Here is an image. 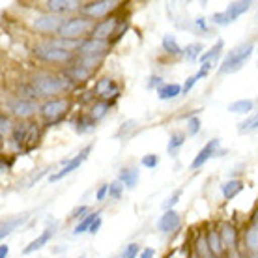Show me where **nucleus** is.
I'll return each instance as SVG.
<instances>
[{
    "instance_id": "1",
    "label": "nucleus",
    "mask_w": 258,
    "mask_h": 258,
    "mask_svg": "<svg viewBox=\"0 0 258 258\" xmlns=\"http://www.w3.org/2000/svg\"><path fill=\"white\" fill-rule=\"evenodd\" d=\"M71 81L66 75H58V73H38L36 77L30 81V86L34 90L36 97H49L64 94L71 88Z\"/></svg>"
},
{
    "instance_id": "2",
    "label": "nucleus",
    "mask_w": 258,
    "mask_h": 258,
    "mask_svg": "<svg viewBox=\"0 0 258 258\" xmlns=\"http://www.w3.org/2000/svg\"><path fill=\"white\" fill-rule=\"evenodd\" d=\"M252 51H254V43H252V41L239 43V45H236L234 49H230V51L226 52L225 58H223V62H221L219 73L226 75V73H236V71H239L245 66L247 60L251 58Z\"/></svg>"
},
{
    "instance_id": "3",
    "label": "nucleus",
    "mask_w": 258,
    "mask_h": 258,
    "mask_svg": "<svg viewBox=\"0 0 258 258\" xmlns=\"http://www.w3.org/2000/svg\"><path fill=\"white\" fill-rule=\"evenodd\" d=\"M39 141L38 123H19L12 133V146L17 152H32Z\"/></svg>"
},
{
    "instance_id": "4",
    "label": "nucleus",
    "mask_w": 258,
    "mask_h": 258,
    "mask_svg": "<svg viewBox=\"0 0 258 258\" xmlns=\"http://www.w3.org/2000/svg\"><path fill=\"white\" fill-rule=\"evenodd\" d=\"M94 26H96V21L88 19V17H68L64 19V25L60 26L58 30V38L66 39H83L84 36H88L94 32Z\"/></svg>"
},
{
    "instance_id": "5",
    "label": "nucleus",
    "mask_w": 258,
    "mask_h": 258,
    "mask_svg": "<svg viewBox=\"0 0 258 258\" xmlns=\"http://www.w3.org/2000/svg\"><path fill=\"white\" fill-rule=\"evenodd\" d=\"M70 109L71 101L68 97H52V99H47L45 103L39 107V114L49 125H54V123L64 120L66 114L70 112Z\"/></svg>"
},
{
    "instance_id": "6",
    "label": "nucleus",
    "mask_w": 258,
    "mask_h": 258,
    "mask_svg": "<svg viewBox=\"0 0 258 258\" xmlns=\"http://www.w3.org/2000/svg\"><path fill=\"white\" fill-rule=\"evenodd\" d=\"M34 54L36 58L43 60V62H51V64H71L75 54L68 51H62L58 47H54L51 41H43V43H38L34 47Z\"/></svg>"
},
{
    "instance_id": "7",
    "label": "nucleus",
    "mask_w": 258,
    "mask_h": 258,
    "mask_svg": "<svg viewBox=\"0 0 258 258\" xmlns=\"http://www.w3.org/2000/svg\"><path fill=\"white\" fill-rule=\"evenodd\" d=\"M92 148H94V144H88V146L81 150V152H79V154L75 155V157H71V159H64V161H62V165H64V167L60 168L58 172H54V174H52L51 178H49V181H58V180H62L64 176L71 174L73 170H77V168L81 167V165H83L84 161H86V157L90 155Z\"/></svg>"
},
{
    "instance_id": "8",
    "label": "nucleus",
    "mask_w": 258,
    "mask_h": 258,
    "mask_svg": "<svg viewBox=\"0 0 258 258\" xmlns=\"http://www.w3.org/2000/svg\"><path fill=\"white\" fill-rule=\"evenodd\" d=\"M8 110L12 112L13 116L21 118V120H25V118H30L32 114H36L39 110L38 103L32 101V99H25V97H13L8 101Z\"/></svg>"
},
{
    "instance_id": "9",
    "label": "nucleus",
    "mask_w": 258,
    "mask_h": 258,
    "mask_svg": "<svg viewBox=\"0 0 258 258\" xmlns=\"http://www.w3.org/2000/svg\"><path fill=\"white\" fill-rule=\"evenodd\" d=\"M110 49V41L105 39H94L88 38L83 41V45L79 49V56H92V58H103Z\"/></svg>"
},
{
    "instance_id": "10",
    "label": "nucleus",
    "mask_w": 258,
    "mask_h": 258,
    "mask_svg": "<svg viewBox=\"0 0 258 258\" xmlns=\"http://www.w3.org/2000/svg\"><path fill=\"white\" fill-rule=\"evenodd\" d=\"M116 4L118 2H112V0H96V2H88L81 6V13L88 19H99V17L109 15L116 8Z\"/></svg>"
},
{
    "instance_id": "11",
    "label": "nucleus",
    "mask_w": 258,
    "mask_h": 258,
    "mask_svg": "<svg viewBox=\"0 0 258 258\" xmlns=\"http://www.w3.org/2000/svg\"><path fill=\"white\" fill-rule=\"evenodd\" d=\"M219 146H221L219 139H212V141H208V144L200 150L199 154H197V157L193 159V163H191V170H199V168L204 167L212 157H215L217 154H223V152H219Z\"/></svg>"
},
{
    "instance_id": "12",
    "label": "nucleus",
    "mask_w": 258,
    "mask_h": 258,
    "mask_svg": "<svg viewBox=\"0 0 258 258\" xmlns=\"http://www.w3.org/2000/svg\"><path fill=\"white\" fill-rule=\"evenodd\" d=\"M62 25H64V19H62L60 15H52V13H49V15H39L32 23L34 28H36L38 32H43V34H51V32L58 34Z\"/></svg>"
},
{
    "instance_id": "13",
    "label": "nucleus",
    "mask_w": 258,
    "mask_h": 258,
    "mask_svg": "<svg viewBox=\"0 0 258 258\" xmlns=\"http://www.w3.org/2000/svg\"><path fill=\"white\" fill-rule=\"evenodd\" d=\"M118 25H120V21L114 19V17L105 19V21H99V23H96V26H94V32H92L90 38L110 41V36H116Z\"/></svg>"
},
{
    "instance_id": "14",
    "label": "nucleus",
    "mask_w": 258,
    "mask_h": 258,
    "mask_svg": "<svg viewBox=\"0 0 258 258\" xmlns=\"http://www.w3.org/2000/svg\"><path fill=\"white\" fill-rule=\"evenodd\" d=\"M180 225H181V217H180V213L174 212V210H167V212L159 217V221H157V228H159V232H163V234L174 232V230L180 228Z\"/></svg>"
},
{
    "instance_id": "15",
    "label": "nucleus",
    "mask_w": 258,
    "mask_h": 258,
    "mask_svg": "<svg viewBox=\"0 0 258 258\" xmlns=\"http://www.w3.org/2000/svg\"><path fill=\"white\" fill-rule=\"evenodd\" d=\"M81 4L75 2V0H49L47 2V10L52 15H62V13H71L79 10Z\"/></svg>"
},
{
    "instance_id": "16",
    "label": "nucleus",
    "mask_w": 258,
    "mask_h": 258,
    "mask_svg": "<svg viewBox=\"0 0 258 258\" xmlns=\"http://www.w3.org/2000/svg\"><path fill=\"white\" fill-rule=\"evenodd\" d=\"M206 243H208V249L212 252L213 256L219 258L223 252H225V243H223V239H221V234L217 228H210L206 232Z\"/></svg>"
},
{
    "instance_id": "17",
    "label": "nucleus",
    "mask_w": 258,
    "mask_h": 258,
    "mask_svg": "<svg viewBox=\"0 0 258 258\" xmlns=\"http://www.w3.org/2000/svg\"><path fill=\"white\" fill-rule=\"evenodd\" d=\"M28 219V213H19V215H12L8 217L4 223H2V228H0V238H6L13 230H17L19 226H23Z\"/></svg>"
},
{
    "instance_id": "18",
    "label": "nucleus",
    "mask_w": 258,
    "mask_h": 258,
    "mask_svg": "<svg viewBox=\"0 0 258 258\" xmlns=\"http://www.w3.org/2000/svg\"><path fill=\"white\" fill-rule=\"evenodd\" d=\"M54 236V230L52 228H45L43 232L39 234L38 238L34 239V241H30L28 245L23 249V254H32V252H36V251H39V249H43V247L51 241V238Z\"/></svg>"
},
{
    "instance_id": "19",
    "label": "nucleus",
    "mask_w": 258,
    "mask_h": 258,
    "mask_svg": "<svg viewBox=\"0 0 258 258\" xmlns=\"http://www.w3.org/2000/svg\"><path fill=\"white\" fill-rule=\"evenodd\" d=\"M219 234L226 249H234V247H236V243H238V230L234 228V225L223 223V225L219 226Z\"/></svg>"
},
{
    "instance_id": "20",
    "label": "nucleus",
    "mask_w": 258,
    "mask_h": 258,
    "mask_svg": "<svg viewBox=\"0 0 258 258\" xmlns=\"http://www.w3.org/2000/svg\"><path fill=\"white\" fill-rule=\"evenodd\" d=\"M139 176H141L139 168L127 167V168H122V170H120V174H118V180L122 181V183L127 189H135V185L139 183Z\"/></svg>"
},
{
    "instance_id": "21",
    "label": "nucleus",
    "mask_w": 258,
    "mask_h": 258,
    "mask_svg": "<svg viewBox=\"0 0 258 258\" xmlns=\"http://www.w3.org/2000/svg\"><path fill=\"white\" fill-rule=\"evenodd\" d=\"M183 92V86L178 83H165L157 90V97L161 99V101H167V99H174V97H178Z\"/></svg>"
},
{
    "instance_id": "22",
    "label": "nucleus",
    "mask_w": 258,
    "mask_h": 258,
    "mask_svg": "<svg viewBox=\"0 0 258 258\" xmlns=\"http://www.w3.org/2000/svg\"><path fill=\"white\" fill-rule=\"evenodd\" d=\"M245 247H247V251L251 252L252 256H254V254H258V223H256V221H254V223H251V225H249V228H247Z\"/></svg>"
},
{
    "instance_id": "23",
    "label": "nucleus",
    "mask_w": 258,
    "mask_h": 258,
    "mask_svg": "<svg viewBox=\"0 0 258 258\" xmlns=\"http://www.w3.org/2000/svg\"><path fill=\"white\" fill-rule=\"evenodd\" d=\"M243 191V181L241 180H228L221 185V193L226 200H232L234 197H238Z\"/></svg>"
},
{
    "instance_id": "24",
    "label": "nucleus",
    "mask_w": 258,
    "mask_h": 258,
    "mask_svg": "<svg viewBox=\"0 0 258 258\" xmlns=\"http://www.w3.org/2000/svg\"><path fill=\"white\" fill-rule=\"evenodd\" d=\"M251 6H252L251 0H241V2H232V4H228V8H226L225 12L230 15V19L236 21L239 15H243V13L249 12Z\"/></svg>"
},
{
    "instance_id": "25",
    "label": "nucleus",
    "mask_w": 258,
    "mask_h": 258,
    "mask_svg": "<svg viewBox=\"0 0 258 258\" xmlns=\"http://www.w3.org/2000/svg\"><path fill=\"white\" fill-rule=\"evenodd\" d=\"M110 105H112V103H107V101H101V99H99V101H96V103L92 105V109L88 110V116H90L94 122H99L101 118L107 116Z\"/></svg>"
},
{
    "instance_id": "26",
    "label": "nucleus",
    "mask_w": 258,
    "mask_h": 258,
    "mask_svg": "<svg viewBox=\"0 0 258 258\" xmlns=\"http://www.w3.org/2000/svg\"><path fill=\"white\" fill-rule=\"evenodd\" d=\"M161 45H163V51L167 52V54H172V56H180V54H183V49L178 45L176 38L174 36H170V34H167V36L163 38Z\"/></svg>"
},
{
    "instance_id": "27",
    "label": "nucleus",
    "mask_w": 258,
    "mask_h": 258,
    "mask_svg": "<svg viewBox=\"0 0 258 258\" xmlns=\"http://www.w3.org/2000/svg\"><path fill=\"white\" fill-rule=\"evenodd\" d=\"M99 215H101V213H99V212H96V213H88V215H86L84 219L79 221L77 226L73 228V236H79V234L88 232V230H90V226L94 225V221H96L97 217H99Z\"/></svg>"
},
{
    "instance_id": "28",
    "label": "nucleus",
    "mask_w": 258,
    "mask_h": 258,
    "mask_svg": "<svg viewBox=\"0 0 258 258\" xmlns=\"http://www.w3.org/2000/svg\"><path fill=\"white\" fill-rule=\"evenodd\" d=\"M252 109H254V101L252 99H238V101L230 103V107H228V110L236 112V114H249Z\"/></svg>"
},
{
    "instance_id": "29",
    "label": "nucleus",
    "mask_w": 258,
    "mask_h": 258,
    "mask_svg": "<svg viewBox=\"0 0 258 258\" xmlns=\"http://www.w3.org/2000/svg\"><path fill=\"white\" fill-rule=\"evenodd\" d=\"M223 47H225V41L219 39V41H217L210 51L202 52V56H200L199 60L202 62V64H213V60H217V56H219L221 51H223Z\"/></svg>"
},
{
    "instance_id": "30",
    "label": "nucleus",
    "mask_w": 258,
    "mask_h": 258,
    "mask_svg": "<svg viewBox=\"0 0 258 258\" xmlns=\"http://www.w3.org/2000/svg\"><path fill=\"white\" fill-rule=\"evenodd\" d=\"M96 123L90 116H88V112L86 114H83V116L77 118V122H75V129H77V133H81V135H84V133H88V131H92V129L96 127Z\"/></svg>"
},
{
    "instance_id": "31",
    "label": "nucleus",
    "mask_w": 258,
    "mask_h": 258,
    "mask_svg": "<svg viewBox=\"0 0 258 258\" xmlns=\"http://www.w3.org/2000/svg\"><path fill=\"white\" fill-rule=\"evenodd\" d=\"M183 144H185V135H183V133H172V135H170V139H168L167 152L170 155L176 154V152H178Z\"/></svg>"
},
{
    "instance_id": "32",
    "label": "nucleus",
    "mask_w": 258,
    "mask_h": 258,
    "mask_svg": "<svg viewBox=\"0 0 258 258\" xmlns=\"http://www.w3.org/2000/svg\"><path fill=\"white\" fill-rule=\"evenodd\" d=\"M252 131H258V114H252V116H249L238 125V133H241V135L243 133H252Z\"/></svg>"
},
{
    "instance_id": "33",
    "label": "nucleus",
    "mask_w": 258,
    "mask_h": 258,
    "mask_svg": "<svg viewBox=\"0 0 258 258\" xmlns=\"http://www.w3.org/2000/svg\"><path fill=\"white\" fill-rule=\"evenodd\" d=\"M202 43H189V45H185V49H183V56L187 60H197L202 56Z\"/></svg>"
},
{
    "instance_id": "34",
    "label": "nucleus",
    "mask_w": 258,
    "mask_h": 258,
    "mask_svg": "<svg viewBox=\"0 0 258 258\" xmlns=\"http://www.w3.org/2000/svg\"><path fill=\"white\" fill-rule=\"evenodd\" d=\"M123 189H125V185L120 180L112 181V183H109V197L112 200H120L123 195Z\"/></svg>"
},
{
    "instance_id": "35",
    "label": "nucleus",
    "mask_w": 258,
    "mask_h": 258,
    "mask_svg": "<svg viewBox=\"0 0 258 258\" xmlns=\"http://www.w3.org/2000/svg\"><path fill=\"white\" fill-rule=\"evenodd\" d=\"M212 23L217 26H228L230 23H234V21L230 19V15L226 12H217L212 15Z\"/></svg>"
},
{
    "instance_id": "36",
    "label": "nucleus",
    "mask_w": 258,
    "mask_h": 258,
    "mask_svg": "<svg viewBox=\"0 0 258 258\" xmlns=\"http://www.w3.org/2000/svg\"><path fill=\"white\" fill-rule=\"evenodd\" d=\"M139 252H141V245H139V243H129V245L123 247L120 258H137Z\"/></svg>"
},
{
    "instance_id": "37",
    "label": "nucleus",
    "mask_w": 258,
    "mask_h": 258,
    "mask_svg": "<svg viewBox=\"0 0 258 258\" xmlns=\"http://www.w3.org/2000/svg\"><path fill=\"white\" fill-rule=\"evenodd\" d=\"M13 125H12V120L6 116V114H2V118H0V133H2V137L10 135V133H13Z\"/></svg>"
},
{
    "instance_id": "38",
    "label": "nucleus",
    "mask_w": 258,
    "mask_h": 258,
    "mask_svg": "<svg viewBox=\"0 0 258 258\" xmlns=\"http://www.w3.org/2000/svg\"><path fill=\"white\" fill-rule=\"evenodd\" d=\"M141 165L144 168H155L157 165H159V157H157L155 154L144 155V157H142V161H141Z\"/></svg>"
},
{
    "instance_id": "39",
    "label": "nucleus",
    "mask_w": 258,
    "mask_h": 258,
    "mask_svg": "<svg viewBox=\"0 0 258 258\" xmlns=\"http://www.w3.org/2000/svg\"><path fill=\"white\" fill-rule=\"evenodd\" d=\"M200 125H202V122H200L199 116L187 118V131H189V135H197V133L200 131Z\"/></svg>"
},
{
    "instance_id": "40",
    "label": "nucleus",
    "mask_w": 258,
    "mask_h": 258,
    "mask_svg": "<svg viewBox=\"0 0 258 258\" xmlns=\"http://www.w3.org/2000/svg\"><path fill=\"white\" fill-rule=\"evenodd\" d=\"M180 197H181V191H176V193L172 195V197H168L167 202L163 204V208H165V212H167V210H172V208H174L176 204H178V200H180Z\"/></svg>"
},
{
    "instance_id": "41",
    "label": "nucleus",
    "mask_w": 258,
    "mask_h": 258,
    "mask_svg": "<svg viewBox=\"0 0 258 258\" xmlns=\"http://www.w3.org/2000/svg\"><path fill=\"white\" fill-rule=\"evenodd\" d=\"M88 213H90L88 212V206H79L75 212L71 213V219H84Z\"/></svg>"
},
{
    "instance_id": "42",
    "label": "nucleus",
    "mask_w": 258,
    "mask_h": 258,
    "mask_svg": "<svg viewBox=\"0 0 258 258\" xmlns=\"http://www.w3.org/2000/svg\"><path fill=\"white\" fill-rule=\"evenodd\" d=\"M109 195V185L105 183V185H101V187L97 189V193H96V200L97 202H103L105 200V197Z\"/></svg>"
},
{
    "instance_id": "43",
    "label": "nucleus",
    "mask_w": 258,
    "mask_h": 258,
    "mask_svg": "<svg viewBox=\"0 0 258 258\" xmlns=\"http://www.w3.org/2000/svg\"><path fill=\"white\" fill-rule=\"evenodd\" d=\"M197 81H199V79L195 77H189L187 81H185V83H183V94H187V92H191V88H193L195 84H197Z\"/></svg>"
},
{
    "instance_id": "44",
    "label": "nucleus",
    "mask_w": 258,
    "mask_h": 258,
    "mask_svg": "<svg viewBox=\"0 0 258 258\" xmlns=\"http://www.w3.org/2000/svg\"><path fill=\"white\" fill-rule=\"evenodd\" d=\"M141 258H155V249H152V247H146V249H142V251H141Z\"/></svg>"
},
{
    "instance_id": "45",
    "label": "nucleus",
    "mask_w": 258,
    "mask_h": 258,
    "mask_svg": "<svg viewBox=\"0 0 258 258\" xmlns=\"http://www.w3.org/2000/svg\"><path fill=\"white\" fill-rule=\"evenodd\" d=\"M99 228H101V215H99V217L94 221V225L90 226V230H88V232H90V234H97V232H99Z\"/></svg>"
},
{
    "instance_id": "46",
    "label": "nucleus",
    "mask_w": 258,
    "mask_h": 258,
    "mask_svg": "<svg viewBox=\"0 0 258 258\" xmlns=\"http://www.w3.org/2000/svg\"><path fill=\"white\" fill-rule=\"evenodd\" d=\"M195 25H197V28H200L202 32H208V25H206V19H204V17H199V19L195 21Z\"/></svg>"
},
{
    "instance_id": "47",
    "label": "nucleus",
    "mask_w": 258,
    "mask_h": 258,
    "mask_svg": "<svg viewBox=\"0 0 258 258\" xmlns=\"http://www.w3.org/2000/svg\"><path fill=\"white\" fill-rule=\"evenodd\" d=\"M8 252H10V247H8V245H0V258H6Z\"/></svg>"
},
{
    "instance_id": "48",
    "label": "nucleus",
    "mask_w": 258,
    "mask_h": 258,
    "mask_svg": "<svg viewBox=\"0 0 258 258\" xmlns=\"http://www.w3.org/2000/svg\"><path fill=\"white\" fill-rule=\"evenodd\" d=\"M254 258H258V254H254Z\"/></svg>"
},
{
    "instance_id": "49",
    "label": "nucleus",
    "mask_w": 258,
    "mask_h": 258,
    "mask_svg": "<svg viewBox=\"0 0 258 258\" xmlns=\"http://www.w3.org/2000/svg\"><path fill=\"white\" fill-rule=\"evenodd\" d=\"M79 258H84V256H79Z\"/></svg>"
}]
</instances>
